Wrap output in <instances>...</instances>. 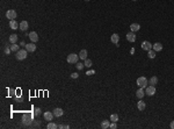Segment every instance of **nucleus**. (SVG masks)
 <instances>
[{"instance_id":"1","label":"nucleus","mask_w":174,"mask_h":129,"mask_svg":"<svg viewBox=\"0 0 174 129\" xmlns=\"http://www.w3.org/2000/svg\"><path fill=\"white\" fill-rule=\"evenodd\" d=\"M149 84V81H147L146 77H138L137 78V85H138V87H141V88H146V85Z\"/></svg>"},{"instance_id":"2","label":"nucleus","mask_w":174,"mask_h":129,"mask_svg":"<svg viewBox=\"0 0 174 129\" xmlns=\"http://www.w3.org/2000/svg\"><path fill=\"white\" fill-rule=\"evenodd\" d=\"M28 56V51L26 49H20L19 51L16 52V59L18 61H22V59H26Z\"/></svg>"},{"instance_id":"3","label":"nucleus","mask_w":174,"mask_h":129,"mask_svg":"<svg viewBox=\"0 0 174 129\" xmlns=\"http://www.w3.org/2000/svg\"><path fill=\"white\" fill-rule=\"evenodd\" d=\"M78 59H79V55L72 52V54H70V55L67 56V63H70V64H77Z\"/></svg>"},{"instance_id":"4","label":"nucleus","mask_w":174,"mask_h":129,"mask_svg":"<svg viewBox=\"0 0 174 129\" xmlns=\"http://www.w3.org/2000/svg\"><path fill=\"white\" fill-rule=\"evenodd\" d=\"M33 121V115L31 114H25L23 115V117H22V123L23 124H26V126H28V124H30V122Z\"/></svg>"},{"instance_id":"5","label":"nucleus","mask_w":174,"mask_h":129,"mask_svg":"<svg viewBox=\"0 0 174 129\" xmlns=\"http://www.w3.org/2000/svg\"><path fill=\"white\" fill-rule=\"evenodd\" d=\"M16 16H18V14L16 12L14 11V9H8L6 12V18L9 20H15L16 19Z\"/></svg>"},{"instance_id":"6","label":"nucleus","mask_w":174,"mask_h":129,"mask_svg":"<svg viewBox=\"0 0 174 129\" xmlns=\"http://www.w3.org/2000/svg\"><path fill=\"white\" fill-rule=\"evenodd\" d=\"M145 94H146V95H149V97H152V95H154V94H155V86H152V85L146 86Z\"/></svg>"},{"instance_id":"7","label":"nucleus","mask_w":174,"mask_h":129,"mask_svg":"<svg viewBox=\"0 0 174 129\" xmlns=\"http://www.w3.org/2000/svg\"><path fill=\"white\" fill-rule=\"evenodd\" d=\"M142 49L143 50H145V51H150L151 49H152V44L149 42V41H144L143 43H142Z\"/></svg>"},{"instance_id":"8","label":"nucleus","mask_w":174,"mask_h":129,"mask_svg":"<svg viewBox=\"0 0 174 129\" xmlns=\"http://www.w3.org/2000/svg\"><path fill=\"white\" fill-rule=\"evenodd\" d=\"M29 39H30V41H31V42L36 43V42L38 41V35H37V33H36V32L29 33Z\"/></svg>"},{"instance_id":"9","label":"nucleus","mask_w":174,"mask_h":129,"mask_svg":"<svg viewBox=\"0 0 174 129\" xmlns=\"http://www.w3.org/2000/svg\"><path fill=\"white\" fill-rule=\"evenodd\" d=\"M26 50H27L28 52H34L35 50H36V45H35V43H29V44H26Z\"/></svg>"},{"instance_id":"10","label":"nucleus","mask_w":174,"mask_h":129,"mask_svg":"<svg viewBox=\"0 0 174 129\" xmlns=\"http://www.w3.org/2000/svg\"><path fill=\"white\" fill-rule=\"evenodd\" d=\"M110 41H112V43H114V44H118V41H120V35H118V34H113V35H112V37H110Z\"/></svg>"},{"instance_id":"11","label":"nucleus","mask_w":174,"mask_h":129,"mask_svg":"<svg viewBox=\"0 0 174 129\" xmlns=\"http://www.w3.org/2000/svg\"><path fill=\"white\" fill-rule=\"evenodd\" d=\"M127 40L129 41V42H135V41H136V34H135L134 32L128 33L127 34Z\"/></svg>"},{"instance_id":"12","label":"nucleus","mask_w":174,"mask_h":129,"mask_svg":"<svg viewBox=\"0 0 174 129\" xmlns=\"http://www.w3.org/2000/svg\"><path fill=\"white\" fill-rule=\"evenodd\" d=\"M152 49H153L155 52L161 51V50H162V44H161V43H159V42H157V43H154V44L152 45Z\"/></svg>"},{"instance_id":"13","label":"nucleus","mask_w":174,"mask_h":129,"mask_svg":"<svg viewBox=\"0 0 174 129\" xmlns=\"http://www.w3.org/2000/svg\"><path fill=\"white\" fill-rule=\"evenodd\" d=\"M54 116V113H51V112H44V119L47 121H52Z\"/></svg>"},{"instance_id":"14","label":"nucleus","mask_w":174,"mask_h":129,"mask_svg":"<svg viewBox=\"0 0 174 129\" xmlns=\"http://www.w3.org/2000/svg\"><path fill=\"white\" fill-rule=\"evenodd\" d=\"M136 95H137V98L138 99H143L144 98V95H145V92H144V88H138L137 90V92H136Z\"/></svg>"},{"instance_id":"15","label":"nucleus","mask_w":174,"mask_h":129,"mask_svg":"<svg viewBox=\"0 0 174 129\" xmlns=\"http://www.w3.org/2000/svg\"><path fill=\"white\" fill-rule=\"evenodd\" d=\"M64 114V110L62 109V108H55L54 109V115L56 117H59V116H63Z\"/></svg>"},{"instance_id":"16","label":"nucleus","mask_w":174,"mask_h":129,"mask_svg":"<svg viewBox=\"0 0 174 129\" xmlns=\"http://www.w3.org/2000/svg\"><path fill=\"white\" fill-rule=\"evenodd\" d=\"M145 107H146V103L141 99V100L137 102V108H138V110H144L145 109Z\"/></svg>"},{"instance_id":"17","label":"nucleus","mask_w":174,"mask_h":129,"mask_svg":"<svg viewBox=\"0 0 174 129\" xmlns=\"http://www.w3.org/2000/svg\"><path fill=\"white\" fill-rule=\"evenodd\" d=\"M9 27H11V29H18V28H20V25L15 20H11L9 21Z\"/></svg>"},{"instance_id":"18","label":"nucleus","mask_w":174,"mask_h":129,"mask_svg":"<svg viewBox=\"0 0 174 129\" xmlns=\"http://www.w3.org/2000/svg\"><path fill=\"white\" fill-rule=\"evenodd\" d=\"M79 58H80L81 61L87 59V50H85V49L80 50V52H79Z\"/></svg>"},{"instance_id":"19","label":"nucleus","mask_w":174,"mask_h":129,"mask_svg":"<svg viewBox=\"0 0 174 129\" xmlns=\"http://www.w3.org/2000/svg\"><path fill=\"white\" fill-rule=\"evenodd\" d=\"M130 29H131V32L136 33V32H138V30L141 29V26H139L138 23H132V25L130 26Z\"/></svg>"},{"instance_id":"20","label":"nucleus","mask_w":174,"mask_h":129,"mask_svg":"<svg viewBox=\"0 0 174 129\" xmlns=\"http://www.w3.org/2000/svg\"><path fill=\"white\" fill-rule=\"evenodd\" d=\"M20 29L21 30H23V32L27 30L28 29V22L27 21H21L20 22Z\"/></svg>"},{"instance_id":"21","label":"nucleus","mask_w":174,"mask_h":129,"mask_svg":"<svg viewBox=\"0 0 174 129\" xmlns=\"http://www.w3.org/2000/svg\"><path fill=\"white\" fill-rule=\"evenodd\" d=\"M110 127V122L108 121V120H103L102 122H101V128L102 129H107Z\"/></svg>"},{"instance_id":"22","label":"nucleus","mask_w":174,"mask_h":129,"mask_svg":"<svg viewBox=\"0 0 174 129\" xmlns=\"http://www.w3.org/2000/svg\"><path fill=\"white\" fill-rule=\"evenodd\" d=\"M18 39H19V36H18L16 34H12V35L9 36V42H11L12 44H13V43H16Z\"/></svg>"},{"instance_id":"23","label":"nucleus","mask_w":174,"mask_h":129,"mask_svg":"<svg viewBox=\"0 0 174 129\" xmlns=\"http://www.w3.org/2000/svg\"><path fill=\"white\" fill-rule=\"evenodd\" d=\"M149 84L152 85V86H155V85L158 84V78L155 77V76H153V77H151V79H150V81H149Z\"/></svg>"},{"instance_id":"24","label":"nucleus","mask_w":174,"mask_h":129,"mask_svg":"<svg viewBox=\"0 0 174 129\" xmlns=\"http://www.w3.org/2000/svg\"><path fill=\"white\" fill-rule=\"evenodd\" d=\"M147 56H149V58H151V59L155 58V51H154L153 49H151L150 51H147Z\"/></svg>"},{"instance_id":"25","label":"nucleus","mask_w":174,"mask_h":129,"mask_svg":"<svg viewBox=\"0 0 174 129\" xmlns=\"http://www.w3.org/2000/svg\"><path fill=\"white\" fill-rule=\"evenodd\" d=\"M11 50H12L13 52H18L19 50H20V49H19V45L16 44V43H13V44L11 45Z\"/></svg>"},{"instance_id":"26","label":"nucleus","mask_w":174,"mask_h":129,"mask_svg":"<svg viewBox=\"0 0 174 129\" xmlns=\"http://www.w3.org/2000/svg\"><path fill=\"white\" fill-rule=\"evenodd\" d=\"M110 121L112 122H117L118 121V115L117 114H112L110 115Z\"/></svg>"},{"instance_id":"27","label":"nucleus","mask_w":174,"mask_h":129,"mask_svg":"<svg viewBox=\"0 0 174 129\" xmlns=\"http://www.w3.org/2000/svg\"><path fill=\"white\" fill-rule=\"evenodd\" d=\"M47 128L48 129H56V128H58V126L56 124L55 122H50L49 124L47 126Z\"/></svg>"},{"instance_id":"28","label":"nucleus","mask_w":174,"mask_h":129,"mask_svg":"<svg viewBox=\"0 0 174 129\" xmlns=\"http://www.w3.org/2000/svg\"><path fill=\"white\" fill-rule=\"evenodd\" d=\"M84 66H85V63H81V62H77V65H75V68H77L78 70H82V69H84Z\"/></svg>"},{"instance_id":"29","label":"nucleus","mask_w":174,"mask_h":129,"mask_svg":"<svg viewBox=\"0 0 174 129\" xmlns=\"http://www.w3.org/2000/svg\"><path fill=\"white\" fill-rule=\"evenodd\" d=\"M92 65H93V62H92L91 59H88V58H87V59H85V66H87V68H91Z\"/></svg>"},{"instance_id":"30","label":"nucleus","mask_w":174,"mask_h":129,"mask_svg":"<svg viewBox=\"0 0 174 129\" xmlns=\"http://www.w3.org/2000/svg\"><path fill=\"white\" fill-rule=\"evenodd\" d=\"M58 128H60V129H68V128H70V126H68V124H60V126H58Z\"/></svg>"},{"instance_id":"31","label":"nucleus","mask_w":174,"mask_h":129,"mask_svg":"<svg viewBox=\"0 0 174 129\" xmlns=\"http://www.w3.org/2000/svg\"><path fill=\"white\" fill-rule=\"evenodd\" d=\"M34 114H35V116H38L41 114V109L40 108H35V112H34Z\"/></svg>"},{"instance_id":"32","label":"nucleus","mask_w":174,"mask_h":129,"mask_svg":"<svg viewBox=\"0 0 174 129\" xmlns=\"http://www.w3.org/2000/svg\"><path fill=\"white\" fill-rule=\"evenodd\" d=\"M78 77H79V75H78L77 72H73V73L71 75V78H72V79H77Z\"/></svg>"},{"instance_id":"33","label":"nucleus","mask_w":174,"mask_h":129,"mask_svg":"<svg viewBox=\"0 0 174 129\" xmlns=\"http://www.w3.org/2000/svg\"><path fill=\"white\" fill-rule=\"evenodd\" d=\"M109 128H112V129H116V128H117V124H116V122L110 123V127H109Z\"/></svg>"},{"instance_id":"34","label":"nucleus","mask_w":174,"mask_h":129,"mask_svg":"<svg viewBox=\"0 0 174 129\" xmlns=\"http://www.w3.org/2000/svg\"><path fill=\"white\" fill-rule=\"evenodd\" d=\"M11 51H12V50H11V47L8 48V45H7V48L5 49V54H6V55H8V54H9Z\"/></svg>"},{"instance_id":"35","label":"nucleus","mask_w":174,"mask_h":129,"mask_svg":"<svg viewBox=\"0 0 174 129\" xmlns=\"http://www.w3.org/2000/svg\"><path fill=\"white\" fill-rule=\"evenodd\" d=\"M86 75H87V76H92V75H94V71H93V70H89V71H87Z\"/></svg>"},{"instance_id":"36","label":"nucleus","mask_w":174,"mask_h":129,"mask_svg":"<svg viewBox=\"0 0 174 129\" xmlns=\"http://www.w3.org/2000/svg\"><path fill=\"white\" fill-rule=\"evenodd\" d=\"M169 127H171L172 129H174V121H172V122H171V126H169Z\"/></svg>"},{"instance_id":"37","label":"nucleus","mask_w":174,"mask_h":129,"mask_svg":"<svg viewBox=\"0 0 174 129\" xmlns=\"http://www.w3.org/2000/svg\"><path fill=\"white\" fill-rule=\"evenodd\" d=\"M85 1H89V0H85Z\"/></svg>"},{"instance_id":"38","label":"nucleus","mask_w":174,"mask_h":129,"mask_svg":"<svg viewBox=\"0 0 174 129\" xmlns=\"http://www.w3.org/2000/svg\"><path fill=\"white\" fill-rule=\"evenodd\" d=\"M132 1H137V0H132Z\"/></svg>"}]
</instances>
